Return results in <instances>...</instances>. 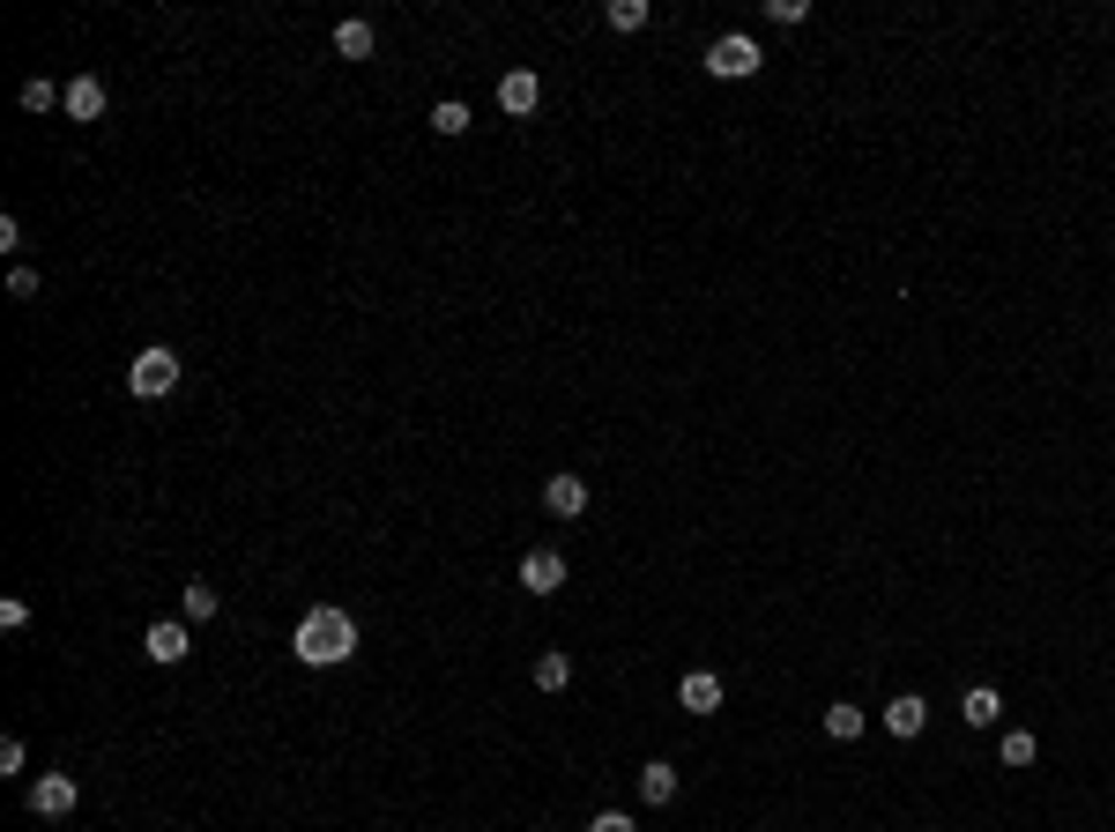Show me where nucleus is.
<instances>
[{
    "label": "nucleus",
    "instance_id": "1",
    "mask_svg": "<svg viewBox=\"0 0 1115 832\" xmlns=\"http://www.w3.org/2000/svg\"><path fill=\"white\" fill-rule=\"evenodd\" d=\"M291 655L305 661V669H335V661H349V655H357V617L335 610V602L305 610V617H297V632H291Z\"/></svg>",
    "mask_w": 1115,
    "mask_h": 832
},
{
    "label": "nucleus",
    "instance_id": "2",
    "mask_svg": "<svg viewBox=\"0 0 1115 832\" xmlns=\"http://www.w3.org/2000/svg\"><path fill=\"white\" fill-rule=\"evenodd\" d=\"M126 387L142 394V402H164V394L179 387V349H164V343L134 349V365H126Z\"/></svg>",
    "mask_w": 1115,
    "mask_h": 832
},
{
    "label": "nucleus",
    "instance_id": "3",
    "mask_svg": "<svg viewBox=\"0 0 1115 832\" xmlns=\"http://www.w3.org/2000/svg\"><path fill=\"white\" fill-rule=\"evenodd\" d=\"M759 38H743V30H729V38H714L707 45V74H721V82H743V74H759Z\"/></svg>",
    "mask_w": 1115,
    "mask_h": 832
},
{
    "label": "nucleus",
    "instance_id": "4",
    "mask_svg": "<svg viewBox=\"0 0 1115 832\" xmlns=\"http://www.w3.org/2000/svg\"><path fill=\"white\" fill-rule=\"evenodd\" d=\"M74 803H82L74 773H38V781H30V810H38V818H68Z\"/></svg>",
    "mask_w": 1115,
    "mask_h": 832
},
{
    "label": "nucleus",
    "instance_id": "5",
    "mask_svg": "<svg viewBox=\"0 0 1115 832\" xmlns=\"http://www.w3.org/2000/svg\"><path fill=\"white\" fill-rule=\"evenodd\" d=\"M142 655L172 669V661H186V655H194V639H186V625H179V617H156V625L142 632Z\"/></svg>",
    "mask_w": 1115,
    "mask_h": 832
},
{
    "label": "nucleus",
    "instance_id": "6",
    "mask_svg": "<svg viewBox=\"0 0 1115 832\" xmlns=\"http://www.w3.org/2000/svg\"><path fill=\"white\" fill-rule=\"evenodd\" d=\"M520 588L528 595H558L566 588V558H558V550H528V558H520Z\"/></svg>",
    "mask_w": 1115,
    "mask_h": 832
},
{
    "label": "nucleus",
    "instance_id": "7",
    "mask_svg": "<svg viewBox=\"0 0 1115 832\" xmlns=\"http://www.w3.org/2000/svg\"><path fill=\"white\" fill-rule=\"evenodd\" d=\"M721 699H729V691H721L714 669H692V677L677 684V707H685V713H721Z\"/></svg>",
    "mask_w": 1115,
    "mask_h": 832
},
{
    "label": "nucleus",
    "instance_id": "8",
    "mask_svg": "<svg viewBox=\"0 0 1115 832\" xmlns=\"http://www.w3.org/2000/svg\"><path fill=\"white\" fill-rule=\"evenodd\" d=\"M498 104H506V112H514V120H528V112H536V104H544V82H536V74H528V68H514V74H498Z\"/></svg>",
    "mask_w": 1115,
    "mask_h": 832
},
{
    "label": "nucleus",
    "instance_id": "9",
    "mask_svg": "<svg viewBox=\"0 0 1115 832\" xmlns=\"http://www.w3.org/2000/svg\"><path fill=\"white\" fill-rule=\"evenodd\" d=\"M544 506H550L558 520H580V514H588V476H550V484H544Z\"/></svg>",
    "mask_w": 1115,
    "mask_h": 832
},
{
    "label": "nucleus",
    "instance_id": "10",
    "mask_svg": "<svg viewBox=\"0 0 1115 832\" xmlns=\"http://www.w3.org/2000/svg\"><path fill=\"white\" fill-rule=\"evenodd\" d=\"M885 729L900 735V743H908V735H922V729H930V699H922V691H900V699L885 707Z\"/></svg>",
    "mask_w": 1115,
    "mask_h": 832
},
{
    "label": "nucleus",
    "instance_id": "11",
    "mask_svg": "<svg viewBox=\"0 0 1115 832\" xmlns=\"http://www.w3.org/2000/svg\"><path fill=\"white\" fill-rule=\"evenodd\" d=\"M68 120H104V82L98 74H74L68 82Z\"/></svg>",
    "mask_w": 1115,
    "mask_h": 832
},
{
    "label": "nucleus",
    "instance_id": "12",
    "mask_svg": "<svg viewBox=\"0 0 1115 832\" xmlns=\"http://www.w3.org/2000/svg\"><path fill=\"white\" fill-rule=\"evenodd\" d=\"M996 713H1004V699H996L990 684H974V691L960 699V721H966V729H996Z\"/></svg>",
    "mask_w": 1115,
    "mask_h": 832
},
{
    "label": "nucleus",
    "instance_id": "13",
    "mask_svg": "<svg viewBox=\"0 0 1115 832\" xmlns=\"http://www.w3.org/2000/svg\"><path fill=\"white\" fill-rule=\"evenodd\" d=\"M640 795H647V803H677V765H669V759H647V765H640Z\"/></svg>",
    "mask_w": 1115,
    "mask_h": 832
},
{
    "label": "nucleus",
    "instance_id": "14",
    "mask_svg": "<svg viewBox=\"0 0 1115 832\" xmlns=\"http://www.w3.org/2000/svg\"><path fill=\"white\" fill-rule=\"evenodd\" d=\"M372 45H379V38H372V23H357V16H349V23H335V52H343V60H372Z\"/></svg>",
    "mask_w": 1115,
    "mask_h": 832
},
{
    "label": "nucleus",
    "instance_id": "15",
    "mask_svg": "<svg viewBox=\"0 0 1115 832\" xmlns=\"http://www.w3.org/2000/svg\"><path fill=\"white\" fill-rule=\"evenodd\" d=\"M179 610H186V625H209V617H216V610H223V595H216V588H209V580H194V588H186V595H179Z\"/></svg>",
    "mask_w": 1115,
    "mask_h": 832
},
{
    "label": "nucleus",
    "instance_id": "16",
    "mask_svg": "<svg viewBox=\"0 0 1115 832\" xmlns=\"http://www.w3.org/2000/svg\"><path fill=\"white\" fill-rule=\"evenodd\" d=\"M825 735H833V743H855V735H863V707L833 699V707H825Z\"/></svg>",
    "mask_w": 1115,
    "mask_h": 832
},
{
    "label": "nucleus",
    "instance_id": "17",
    "mask_svg": "<svg viewBox=\"0 0 1115 832\" xmlns=\"http://www.w3.org/2000/svg\"><path fill=\"white\" fill-rule=\"evenodd\" d=\"M996 751H1004V765H1012V773H1026V765L1041 759V743H1034V735H1026V729H1012V735H1004V743H996Z\"/></svg>",
    "mask_w": 1115,
    "mask_h": 832
},
{
    "label": "nucleus",
    "instance_id": "18",
    "mask_svg": "<svg viewBox=\"0 0 1115 832\" xmlns=\"http://www.w3.org/2000/svg\"><path fill=\"white\" fill-rule=\"evenodd\" d=\"M432 134H469V104H462V98L432 104Z\"/></svg>",
    "mask_w": 1115,
    "mask_h": 832
},
{
    "label": "nucleus",
    "instance_id": "19",
    "mask_svg": "<svg viewBox=\"0 0 1115 832\" xmlns=\"http://www.w3.org/2000/svg\"><path fill=\"white\" fill-rule=\"evenodd\" d=\"M602 16H610V30H647V16H655V8H647V0H610Z\"/></svg>",
    "mask_w": 1115,
    "mask_h": 832
},
{
    "label": "nucleus",
    "instance_id": "20",
    "mask_svg": "<svg viewBox=\"0 0 1115 832\" xmlns=\"http://www.w3.org/2000/svg\"><path fill=\"white\" fill-rule=\"evenodd\" d=\"M52 104H68V90H52L45 74H38V82H23V112H52Z\"/></svg>",
    "mask_w": 1115,
    "mask_h": 832
},
{
    "label": "nucleus",
    "instance_id": "21",
    "mask_svg": "<svg viewBox=\"0 0 1115 832\" xmlns=\"http://www.w3.org/2000/svg\"><path fill=\"white\" fill-rule=\"evenodd\" d=\"M536 684H544V691H566V684H572V661H566V655H544V661H536Z\"/></svg>",
    "mask_w": 1115,
    "mask_h": 832
},
{
    "label": "nucleus",
    "instance_id": "22",
    "mask_svg": "<svg viewBox=\"0 0 1115 832\" xmlns=\"http://www.w3.org/2000/svg\"><path fill=\"white\" fill-rule=\"evenodd\" d=\"M767 16H773V23H781V30H795V23H803V16H811V8H803V0H767Z\"/></svg>",
    "mask_w": 1115,
    "mask_h": 832
},
{
    "label": "nucleus",
    "instance_id": "23",
    "mask_svg": "<svg viewBox=\"0 0 1115 832\" xmlns=\"http://www.w3.org/2000/svg\"><path fill=\"white\" fill-rule=\"evenodd\" d=\"M23 765H30V751H23V735H8V743H0V773H23Z\"/></svg>",
    "mask_w": 1115,
    "mask_h": 832
},
{
    "label": "nucleus",
    "instance_id": "24",
    "mask_svg": "<svg viewBox=\"0 0 1115 832\" xmlns=\"http://www.w3.org/2000/svg\"><path fill=\"white\" fill-rule=\"evenodd\" d=\"M0 625H8V632H23V625H30V602H23V595H8V602H0Z\"/></svg>",
    "mask_w": 1115,
    "mask_h": 832
},
{
    "label": "nucleus",
    "instance_id": "25",
    "mask_svg": "<svg viewBox=\"0 0 1115 832\" xmlns=\"http://www.w3.org/2000/svg\"><path fill=\"white\" fill-rule=\"evenodd\" d=\"M588 832H640V825H632V818H625V810H602V818H595Z\"/></svg>",
    "mask_w": 1115,
    "mask_h": 832
}]
</instances>
